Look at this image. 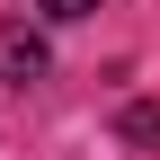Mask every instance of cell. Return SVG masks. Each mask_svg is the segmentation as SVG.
I'll return each instance as SVG.
<instances>
[{"instance_id": "obj_1", "label": "cell", "mask_w": 160, "mask_h": 160, "mask_svg": "<svg viewBox=\"0 0 160 160\" xmlns=\"http://www.w3.org/2000/svg\"><path fill=\"white\" fill-rule=\"evenodd\" d=\"M0 80H9V89L45 80V36H36L27 18H0Z\"/></svg>"}, {"instance_id": "obj_2", "label": "cell", "mask_w": 160, "mask_h": 160, "mask_svg": "<svg viewBox=\"0 0 160 160\" xmlns=\"http://www.w3.org/2000/svg\"><path fill=\"white\" fill-rule=\"evenodd\" d=\"M36 9H45V18H89L98 0H36Z\"/></svg>"}]
</instances>
